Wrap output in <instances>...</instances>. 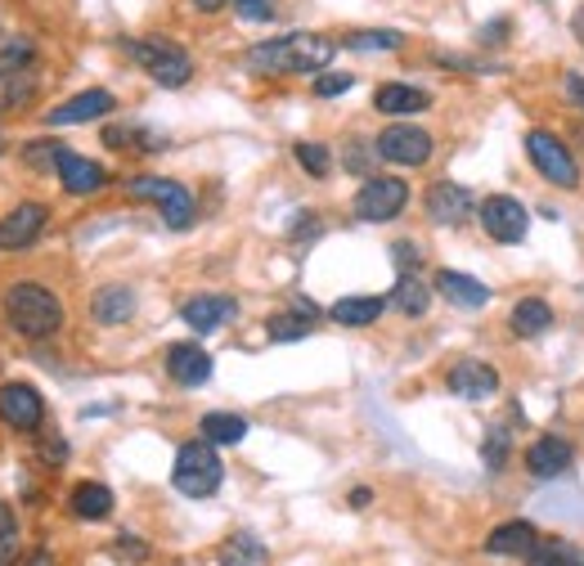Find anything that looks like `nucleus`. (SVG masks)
<instances>
[{"mask_svg":"<svg viewBox=\"0 0 584 566\" xmlns=\"http://www.w3.org/2000/svg\"><path fill=\"white\" fill-rule=\"evenodd\" d=\"M526 153H531V162H535V171H540L544 180H553V185H562V189H575V185H580V162L571 158V149H566L553 131H531V136H526Z\"/></svg>","mask_w":584,"mask_h":566,"instance_id":"423d86ee","label":"nucleus"},{"mask_svg":"<svg viewBox=\"0 0 584 566\" xmlns=\"http://www.w3.org/2000/svg\"><path fill=\"white\" fill-rule=\"evenodd\" d=\"M350 86H356V77H350V72H324V77L315 81V95H319V99H333V95H346Z\"/></svg>","mask_w":584,"mask_h":566,"instance_id":"c9c22d12","label":"nucleus"},{"mask_svg":"<svg viewBox=\"0 0 584 566\" xmlns=\"http://www.w3.org/2000/svg\"><path fill=\"white\" fill-rule=\"evenodd\" d=\"M32 41H10L6 50H0V77H23V68L32 63Z\"/></svg>","mask_w":584,"mask_h":566,"instance_id":"72a5a7b5","label":"nucleus"},{"mask_svg":"<svg viewBox=\"0 0 584 566\" xmlns=\"http://www.w3.org/2000/svg\"><path fill=\"white\" fill-rule=\"evenodd\" d=\"M220 566H270V548L253 530H239L220 544Z\"/></svg>","mask_w":584,"mask_h":566,"instance_id":"b1692460","label":"nucleus"},{"mask_svg":"<svg viewBox=\"0 0 584 566\" xmlns=\"http://www.w3.org/2000/svg\"><path fill=\"white\" fill-rule=\"evenodd\" d=\"M293 153H297V162H301V167H306L310 176H328V167H333L328 149H324V145H315V140H301V145H297Z\"/></svg>","mask_w":584,"mask_h":566,"instance_id":"f704fd0d","label":"nucleus"},{"mask_svg":"<svg viewBox=\"0 0 584 566\" xmlns=\"http://www.w3.org/2000/svg\"><path fill=\"white\" fill-rule=\"evenodd\" d=\"M103 112H112V95H108V90H81L77 99L50 108L46 122H50V127H81V122L103 118Z\"/></svg>","mask_w":584,"mask_h":566,"instance_id":"4468645a","label":"nucleus"},{"mask_svg":"<svg viewBox=\"0 0 584 566\" xmlns=\"http://www.w3.org/2000/svg\"><path fill=\"white\" fill-rule=\"evenodd\" d=\"M103 140L108 145H131L136 153H158V145H162L154 131H140V127H108Z\"/></svg>","mask_w":584,"mask_h":566,"instance_id":"2f4dec72","label":"nucleus"},{"mask_svg":"<svg viewBox=\"0 0 584 566\" xmlns=\"http://www.w3.org/2000/svg\"><path fill=\"white\" fill-rule=\"evenodd\" d=\"M72 513L81 517V522H103L108 513H112V490L108 486H99V481H86V486H77L72 490Z\"/></svg>","mask_w":584,"mask_h":566,"instance_id":"a878e982","label":"nucleus"},{"mask_svg":"<svg viewBox=\"0 0 584 566\" xmlns=\"http://www.w3.org/2000/svg\"><path fill=\"white\" fill-rule=\"evenodd\" d=\"M508 328H513L517 337H544V332L553 328V310H548V301H540V297L517 301V306H513Z\"/></svg>","mask_w":584,"mask_h":566,"instance_id":"393cba45","label":"nucleus"},{"mask_svg":"<svg viewBox=\"0 0 584 566\" xmlns=\"http://www.w3.org/2000/svg\"><path fill=\"white\" fill-rule=\"evenodd\" d=\"M59 149H63V145H55V140H37V145H28V162H32V167H55V162H59Z\"/></svg>","mask_w":584,"mask_h":566,"instance_id":"e433bc0d","label":"nucleus"},{"mask_svg":"<svg viewBox=\"0 0 584 566\" xmlns=\"http://www.w3.org/2000/svg\"><path fill=\"white\" fill-rule=\"evenodd\" d=\"M28 566H55V562H50V553H32V562H28Z\"/></svg>","mask_w":584,"mask_h":566,"instance_id":"c03bdc74","label":"nucleus"},{"mask_svg":"<svg viewBox=\"0 0 584 566\" xmlns=\"http://www.w3.org/2000/svg\"><path fill=\"white\" fill-rule=\"evenodd\" d=\"M571 28H575V41H584V10L575 14V23H571Z\"/></svg>","mask_w":584,"mask_h":566,"instance_id":"a18cd8bd","label":"nucleus"},{"mask_svg":"<svg viewBox=\"0 0 584 566\" xmlns=\"http://www.w3.org/2000/svg\"><path fill=\"white\" fill-rule=\"evenodd\" d=\"M342 46H346V50H400L405 37H400L396 28H374V32H350Z\"/></svg>","mask_w":584,"mask_h":566,"instance_id":"7c9ffc66","label":"nucleus"},{"mask_svg":"<svg viewBox=\"0 0 584 566\" xmlns=\"http://www.w3.org/2000/svg\"><path fill=\"white\" fill-rule=\"evenodd\" d=\"M315 315H319V306L306 301V297H297V306H293L288 315H275V319L266 324L270 342H301V337L310 332V324H315Z\"/></svg>","mask_w":584,"mask_h":566,"instance_id":"412c9836","label":"nucleus"},{"mask_svg":"<svg viewBox=\"0 0 584 566\" xmlns=\"http://www.w3.org/2000/svg\"><path fill=\"white\" fill-rule=\"evenodd\" d=\"M504 449H508V436H504V431H495V436L486 440V464H491V468H499V464H504Z\"/></svg>","mask_w":584,"mask_h":566,"instance_id":"4c0bfd02","label":"nucleus"},{"mask_svg":"<svg viewBox=\"0 0 584 566\" xmlns=\"http://www.w3.org/2000/svg\"><path fill=\"white\" fill-rule=\"evenodd\" d=\"M131 59H136L158 86H167V90H180V86L194 77V59H189L176 41H167V37L131 41Z\"/></svg>","mask_w":584,"mask_h":566,"instance_id":"20e7f679","label":"nucleus"},{"mask_svg":"<svg viewBox=\"0 0 584 566\" xmlns=\"http://www.w3.org/2000/svg\"><path fill=\"white\" fill-rule=\"evenodd\" d=\"M333 54H337V41L297 32V37H279V41L253 46L248 50V68H257V72H319V68L333 63Z\"/></svg>","mask_w":584,"mask_h":566,"instance_id":"f257e3e1","label":"nucleus"},{"mask_svg":"<svg viewBox=\"0 0 584 566\" xmlns=\"http://www.w3.org/2000/svg\"><path fill=\"white\" fill-rule=\"evenodd\" d=\"M90 315L99 324H127L136 315V292L122 288V284H112V288H99L95 301H90Z\"/></svg>","mask_w":584,"mask_h":566,"instance_id":"5701e85b","label":"nucleus"},{"mask_svg":"<svg viewBox=\"0 0 584 566\" xmlns=\"http://www.w3.org/2000/svg\"><path fill=\"white\" fill-rule=\"evenodd\" d=\"M436 292H441L449 306H458V310H482V306L491 301V288H486L482 279L458 275V270H441V275H436Z\"/></svg>","mask_w":584,"mask_h":566,"instance_id":"f3484780","label":"nucleus"},{"mask_svg":"<svg viewBox=\"0 0 584 566\" xmlns=\"http://www.w3.org/2000/svg\"><path fill=\"white\" fill-rule=\"evenodd\" d=\"M127 189H131V198L158 202L171 230H189V225H194V193H189L185 185H176V180H162V176H136Z\"/></svg>","mask_w":584,"mask_h":566,"instance_id":"39448f33","label":"nucleus"},{"mask_svg":"<svg viewBox=\"0 0 584 566\" xmlns=\"http://www.w3.org/2000/svg\"><path fill=\"white\" fill-rule=\"evenodd\" d=\"M220 455H216V445L211 440H189L180 445V455H176V468H171V486L189 499H207L220 490Z\"/></svg>","mask_w":584,"mask_h":566,"instance_id":"7ed1b4c3","label":"nucleus"},{"mask_svg":"<svg viewBox=\"0 0 584 566\" xmlns=\"http://www.w3.org/2000/svg\"><path fill=\"white\" fill-rule=\"evenodd\" d=\"M41 455H46L50 464H63V459H68V445H63V440H41Z\"/></svg>","mask_w":584,"mask_h":566,"instance_id":"ea45409f","label":"nucleus"},{"mask_svg":"<svg viewBox=\"0 0 584 566\" xmlns=\"http://www.w3.org/2000/svg\"><path fill=\"white\" fill-rule=\"evenodd\" d=\"M234 310H239V306H234L229 297H194V301H185V324L194 328V332H216Z\"/></svg>","mask_w":584,"mask_h":566,"instance_id":"4be33fe9","label":"nucleus"},{"mask_svg":"<svg viewBox=\"0 0 584 566\" xmlns=\"http://www.w3.org/2000/svg\"><path fill=\"white\" fill-rule=\"evenodd\" d=\"M167 374H171V383H180V387H202V383L211 378V356H207L202 347H194V342H176V347L167 351Z\"/></svg>","mask_w":584,"mask_h":566,"instance_id":"2eb2a0df","label":"nucleus"},{"mask_svg":"<svg viewBox=\"0 0 584 566\" xmlns=\"http://www.w3.org/2000/svg\"><path fill=\"white\" fill-rule=\"evenodd\" d=\"M535 539H540V530L531 522H504V526L491 530L486 553H495V557H526Z\"/></svg>","mask_w":584,"mask_h":566,"instance_id":"aec40b11","label":"nucleus"},{"mask_svg":"<svg viewBox=\"0 0 584 566\" xmlns=\"http://www.w3.org/2000/svg\"><path fill=\"white\" fill-rule=\"evenodd\" d=\"M482 230H486L495 244H522L526 230H531V216H526V207H522L517 198L495 193V198L482 202Z\"/></svg>","mask_w":584,"mask_h":566,"instance_id":"1a4fd4ad","label":"nucleus"},{"mask_svg":"<svg viewBox=\"0 0 584 566\" xmlns=\"http://www.w3.org/2000/svg\"><path fill=\"white\" fill-rule=\"evenodd\" d=\"M0 418H6L10 427H19V431H37L41 418H46V400L28 383H6L0 387Z\"/></svg>","mask_w":584,"mask_h":566,"instance_id":"9b49d317","label":"nucleus"},{"mask_svg":"<svg viewBox=\"0 0 584 566\" xmlns=\"http://www.w3.org/2000/svg\"><path fill=\"white\" fill-rule=\"evenodd\" d=\"M14 557H19V522L10 504H0V566H10Z\"/></svg>","mask_w":584,"mask_h":566,"instance_id":"473e14b6","label":"nucleus"},{"mask_svg":"<svg viewBox=\"0 0 584 566\" xmlns=\"http://www.w3.org/2000/svg\"><path fill=\"white\" fill-rule=\"evenodd\" d=\"M378 158L383 162H396V167H423L432 158V136L414 122H392L383 136H378Z\"/></svg>","mask_w":584,"mask_h":566,"instance_id":"6e6552de","label":"nucleus"},{"mask_svg":"<svg viewBox=\"0 0 584 566\" xmlns=\"http://www.w3.org/2000/svg\"><path fill=\"white\" fill-rule=\"evenodd\" d=\"M225 6H229V0H194V10H198V14H220Z\"/></svg>","mask_w":584,"mask_h":566,"instance_id":"79ce46f5","label":"nucleus"},{"mask_svg":"<svg viewBox=\"0 0 584 566\" xmlns=\"http://www.w3.org/2000/svg\"><path fill=\"white\" fill-rule=\"evenodd\" d=\"M392 252H396V266H400V270H405V275H409V270H414V266H418V261H423V257H418V248H414V244H396V248H392Z\"/></svg>","mask_w":584,"mask_h":566,"instance_id":"58836bf2","label":"nucleus"},{"mask_svg":"<svg viewBox=\"0 0 584 566\" xmlns=\"http://www.w3.org/2000/svg\"><path fill=\"white\" fill-rule=\"evenodd\" d=\"M383 297H342L328 315L337 319V324H346V328H365V324H374L378 315H383Z\"/></svg>","mask_w":584,"mask_h":566,"instance_id":"cd10ccee","label":"nucleus"},{"mask_svg":"<svg viewBox=\"0 0 584 566\" xmlns=\"http://www.w3.org/2000/svg\"><path fill=\"white\" fill-rule=\"evenodd\" d=\"M467 211H473V193H467L463 185L441 180V185L427 189V216L436 225H458V220H467Z\"/></svg>","mask_w":584,"mask_h":566,"instance_id":"a211bd4d","label":"nucleus"},{"mask_svg":"<svg viewBox=\"0 0 584 566\" xmlns=\"http://www.w3.org/2000/svg\"><path fill=\"white\" fill-rule=\"evenodd\" d=\"M392 306H396L400 315H427V306H432V288L409 270V275L396 279V288H392Z\"/></svg>","mask_w":584,"mask_h":566,"instance_id":"bb28decb","label":"nucleus"},{"mask_svg":"<svg viewBox=\"0 0 584 566\" xmlns=\"http://www.w3.org/2000/svg\"><path fill=\"white\" fill-rule=\"evenodd\" d=\"M117 544H122L127 553H136V557H145V548H140V539H131V535H122V539H117Z\"/></svg>","mask_w":584,"mask_h":566,"instance_id":"37998d69","label":"nucleus"},{"mask_svg":"<svg viewBox=\"0 0 584 566\" xmlns=\"http://www.w3.org/2000/svg\"><path fill=\"white\" fill-rule=\"evenodd\" d=\"M55 171H59L63 189H68V193H77V198H86V193H99V189H103V180H108L99 162H90V158L72 153L68 145L59 149V162H55Z\"/></svg>","mask_w":584,"mask_h":566,"instance_id":"ddd939ff","label":"nucleus"},{"mask_svg":"<svg viewBox=\"0 0 584 566\" xmlns=\"http://www.w3.org/2000/svg\"><path fill=\"white\" fill-rule=\"evenodd\" d=\"M198 436L211 440V445H239L248 436V418H239V414H207L198 423Z\"/></svg>","mask_w":584,"mask_h":566,"instance_id":"c85d7f7f","label":"nucleus"},{"mask_svg":"<svg viewBox=\"0 0 584 566\" xmlns=\"http://www.w3.org/2000/svg\"><path fill=\"white\" fill-rule=\"evenodd\" d=\"M526 566H580V553L562 539H535L526 553Z\"/></svg>","mask_w":584,"mask_h":566,"instance_id":"c756f323","label":"nucleus"},{"mask_svg":"<svg viewBox=\"0 0 584 566\" xmlns=\"http://www.w3.org/2000/svg\"><path fill=\"white\" fill-rule=\"evenodd\" d=\"M427 103H432L427 90L400 86V81H387V86H378V95H374V108L387 112V118H409V112H423Z\"/></svg>","mask_w":584,"mask_h":566,"instance_id":"6ab92c4d","label":"nucleus"},{"mask_svg":"<svg viewBox=\"0 0 584 566\" xmlns=\"http://www.w3.org/2000/svg\"><path fill=\"white\" fill-rule=\"evenodd\" d=\"M566 95L584 108V77H580V72H566Z\"/></svg>","mask_w":584,"mask_h":566,"instance_id":"a19ab883","label":"nucleus"},{"mask_svg":"<svg viewBox=\"0 0 584 566\" xmlns=\"http://www.w3.org/2000/svg\"><path fill=\"white\" fill-rule=\"evenodd\" d=\"M6 315L23 337H50L63 328V301L46 284H14L6 292Z\"/></svg>","mask_w":584,"mask_h":566,"instance_id":"f03ea898","label":"nucleus"},{"mask_svg":"<svg viewBox=\"0 0 584 566\" xmlns=\"http://www.w3.org/2000/svg\"><path fill=\"white\" fill-rule=\"evenodd\" d=\"M248 6H261V0H239V10H248Z\"/></svg>","mask_w":584,"mask_h":566,"instance_id":"49530a36","label":"nucleus"},{"mask_svg":"<svg viewBox=\"0 0 584 566\" xmlns=\"http://www.w3.org/2000/svg\"><path fill=\"white\" fill-rule=\"evenodd\" d=\"M526 468H531V477H540V481L562 477V473L571 468V445H566L562 436H540V440L526 449Z\"/></svg>","mask_w":584,"mask_h":566,"instance_id":"dca6fc26","label":"nucleus"},{"mask_svg":"<svg viewBox=\"0 0 584 566\" xmlns=\"http://www.w3.org/2000/svg\"><path fill=\"white\" fill-rule=\"evenodd\" d=\"M445 387L458 396V400H491L495 391H499V374L491 369V365H482V360H458L454 369H449V378H445Z\"/></svg>","mask_w":584,"mask_h":566,"instance_id":"f8f14e48","label":"nucleus"},{"mask_svg":"<svg viewBox=\"0 0 584 566\" xmlns=\"http://www.w3.org/2000/svg\"><path fill=\"white\" fill-rule=\"evenodd\" d=\"M46 220H50V211H46L41 202H23V207H14L10 216H0V252H23V248H32V244L41 239V230H46Z\"/></svg>","mask_w":584,"mask_h":566,"instance_id":"9d476101","label":"nucleus"},{"mask_svg":"<svg viewBox=\"0 0 584 566\" xmlns=\"http://www.w3.org/2000/svg\"><path fill=\"white\" fill-rule=\"evenodd\" d=\"M405 202H409V185L405 180H396V176H369L360 185V193H356V216L369 220V225H378V220L400 216Z\"/></svg>","mask_w":584,"mask_h":566,"instance_id":"0eeeda50","label":"nucleus"}]
</instances>
